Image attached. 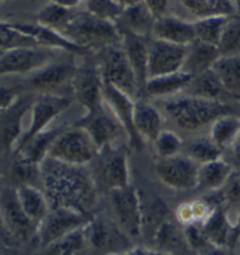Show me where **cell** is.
<instances>
[{"instance_id": "obj_1", "label": "cell", "mask_w": 240, "mask_h": 255, "mask_svg": "<svg viewBox=\"0 0 240 255\" xmlns=\"http://www.w3.org/2000/svg\"><path fill=\"white\" fill-rule=\"evenodd\" d=\"M84 166H73L49 157L40 165L43 192L50 209H69L90 217L96 193L92 178Z\"/></svg>"}, {"instance_id": "obj_2", "label": "cell", "mask_w": 240, "mask_h": 255, "mask_svg": "<svg viewBox=\"0 0 240 255\" xmlns=\"http://www.w3.org/2000/svg\"><path fill=\"white\" fill-rule=\"evenodd\" d=\"M164 112L176 127L192 132L211 126L218 117L231 114V108L221 100L187 95L170 97L165 102Z\"/></svg>"}, {"instance_id": "obj_3", "label": "cell", "mask_w": 240, "mask_h": 255, "mask_svg": "<svg viewBox=\"0 0 240 255\" xmlns=\"http://www.w3.org/2000/svg\"><path fill=\"white\" fill-rule=\"evenodd\" d=\"M61 33L83 49L90 46L103 47L121 43V33L116 23L96 18L87 11L74 14Z\"/></svg>"}, {"instance_id": "obj_4", "label": "cell", "mask_w": 240, "mask_h": 255, "mask_svg": "<svg viewBox=\"0 0 240 255\" xmlns=\"http://www.w3.org/2000/svg\"><path fill=\"white\" fill-rule=\"evenodd\" d=\"M100 151L92 137L81 127L62 130L54 139L48 156L56 162L73 166H86Z\"/></svg>"}, {"instance_id": "obj_5", "label": "cell", "mask_w": 240, "mask_h": 255, "mask_svg": "<svg viewBox=\"0 0 240 255\" xmlns=\"http://www.w3.org/2000/svg\"><path fill=\"white\" fill-rule=\"evenodd\" d=\"M97 68L104 82L114 86L133 99H136L141 94L136 75L121 43L100 49Z\"/></svg>"}, {"instance_id": "obj_6", "label": "cell", "mask_w": 240, "mask_h": 255, "mask_svg": "<svg viewBox=\"0 0 240 255\" xmlns=\"http://www.w3.org/2000/svg\"><path fill=\"white\" fill-rule=\"evenodd\" d=\"M110 203L116 224L129 238H137L143 231V207L137 190L133 186L110 190Z\"/></svg>"}, {"instance_id": "obj_7", "label": "cell", "mask_w": 240, "mask_h": 255, "mask_svg": "<svg viewBox=\"0 0 240 255\" xmlns=\"http://www.w3.org/2000/svg\"><path fill=\"white\" fill-rule=\"evenodd\" d=\"M90 223V217L69 209H50L38 227V236L43 246L48 247Z\"/></svg>"}, {"instance_id": "obj_8", "label": "cell", "mask_w": 240, "mask_h": 255, "mask_svg": "<svg viewBox=\"0 0 240 255\" xmlns=\"http://www.w3.org/2000/svg\"><path fill=\"white\" fill-rule=\"evenodd\" d=\"M199 164L183 153L160 158L155 164V172L165 186L177 191H189L197 187Z\"/></svg>"}, {"instance_id": "obj_9", "label": "cell", "mask_w": 240, "mask_h": 255, "mask_svg": "<svg viewBox=\"0 0 240 255\" xmlns=\"http://www.w3.org/2000/svg\"><path fill=\"white\" fill-rule=\"evenodd\" d=\"M72 101L68 97L56 95L53 93H43L34 101L31 107V123L25 132H22L18 144L15 146V152L29 142L38 133L45 131L50 123L60 114L69 108Z\"/></svg>"}, {"instance_id": "obj_10", "label": "cell", "mask_w": 240, "mask_h": 255, "mask_svg": "<svg viewBox=\"0 0 240 255\" xmlns=\"http://www.w3.org/2000/svg\"><path fill=\"white\" fill-rule=\"evenodd\" d=\"M185 56V46L151 39L149 42L148 80L183 70Z\"/></svg>"}, {"instance_id": "obj_11", "label": "cell", "mask_w": 240, "mask_h": 255, "mask_svg": "<svg viewBox=\"0 0 240 255\" xmlns=\"http://www.w3.org/2000/svg\"><path fill=\"white\" fill-rule=\"evenodd\" d=\"M73 92L77 102L93 113L103 107V80L97 66L82 65L77 67L73 81Z\"/></svg>"}, {"instance_id": "obj_12", "label": "cell", "mask_w": 240, "mask_h": 255, "mask_svg": "<svg viewBox=\"0 0 240 255\" xmlns=\"http://www.w3.org/2000/svg\"><path fill=\"white\" fill-rule=\"evenodd\" d=\"M103 101L127 133L130 145L135 150H141L144 142L138 137L134 126V108L136 100L103 81Z\"/></svg>"}, {"instance_id": "obj_13", "label": "cell", "mask_w": 240, "mask_h": 255, "mask_svg": "<svg viewBox=\"0 0 240 255\" xmlns=\"http://www.w3.org/2000/svg\"><path fill=\"white\" fill-rule=\"evenodd\" d=\"M50 61L52 55L38 46L13 47L0 56V74L36 72Z\"/></svg>"}, {"instance_id": "obj_14", "label": "cell", "mask_w": 240, "mask_h": 255, "mask_svg": "<svg viewBox=\"0 0 240 255\" xmlns=\"http://www.w3.org/2000/svg\"><path fill=\"white\" fill-rule=\"evenodd\" d=\"M111 113V112H110ZM75 126L81 127L89 133L99 151L111 146L114 139L118 135L121 124L115 119L113 114L107 113L103 107L96 112L86 113Z\"/></svg>"}, {"instance_id": "obj_15", "label": "cell", "mask_w": 240, "mask_h": 255, "mask_svg": "<svg viewBox=\"0 0 240 255\" xmlns=\"http://www.w3.org/2000/svg\"><path fill=\"white\" fill-rule=\"evenodd\" d=\"M0 213L5 227L19 239L26 240L31 238L33 233H38V226L22 211L16 199L15 191L2 196L0 203Z\"/></svg>"}, {"instance_id": "obj_16", "label": "cell", "mask_w": 240, "mask_h": 255, "mask_svg": "<svg viewBox=\"0 0 240 255\" xmlns=\"http://www.w3.org/2000/svg\"><path fill=\"white\" fill-rule=\"evenodd\" d=\"M151 35L153 39L185 47L191 45L196 40L194 22L168 14L156 19Z\"/></svg>"}, {"instance_id": "obj_17", "label": "cell", "mask_w": 240, "mask_h": 255, "mask_svg": "<svg viewBox=\"0 0 240 255\" xmlns=\"http://www.w3.org/2000/svg\"><path fill=\"white\" fill-rule=\"evenodd\" d=\"M149 42L150 41L147 36L136 35L128 32L121 33V46L133 67L141 94H143L145 83L148 81Z\"/></svg>"}, {"instance_id": "obj_18", "label": "cell", "mask_w": 240, "mask_h": 255, "mask_svg": "<svg viewBox=\"0 0 240 255\" xmlns=\"http://www.w3.org/2000/svg\"><path fill=\"white\" fill-rule=\"evenodd\" d=\"M104 152L101 164V176L110 190L130 185V171L127 153L122 150L108 146L101 150Z\"/></svg>"}, {"instance_id": "obj_19", "label": "cell", "mask_w": 240, "mask_h": 255, "mask_svg": "<svg viewBox=\"0 0 240 255\" xmlns=\"http://www.w3.org/2000/svg\"><path fill=\"white\" fill-rule=\"evenodd\" d=\"M89 237L92 244L99 250L107 251L109 255L123 253L129 251L128 247L129 241L126 233L121 230L118 225H113L106 221H94L90 220Z\"/></svg>"}, {"instance_id": "obj_20", "label": "cell", "mask_w": 240, "mask_h": 255, "mask_svg": "<svg viewBox=\"0 0 240 255\" xmlns=\"http://www.w3.org/2000/svg\"><path fill=\"white\" fill-rule=\"evenodd\" d=\"M13 28L34 40L39 46H47L52 48L67 50L70 53H83L82 47L70 41L61 32L40 25V23H12Z\"/></svg>"}, {"instance_id": "obj_21", "label": "cell", "mask_w": 240, "mask_h": 255, "mask_svg": "<svg viewBox=\"0 0 240 255\" xmlns=\"http://www.w3.org/2000/svg\"><path fill=\"white\" fill-rule=\"evenodd\" d=\"M134 126L137 135L145 142L154 143L163 131V116L160 110L143 100L135 101Z\"/></svg>"}, {"instance_id": "obj_22", "label": "cell", "mask_w": 240, "mask_h": 255, "mask_svg": "<svg viewBox=\"0 0 240 255\" xmlns=\"http://www.w3.org/2000/svg\"><path fill=\"white\" fill-rule=\"evenodd\" d=\"M192 79L194 76L184 70L149 79L145 83L143 94L149 97H154V99L174 97L178 93L187 90Z\"/></svg>"}, {"instance_id": "obj_23", "label": "cell", "mask_w": 240, "mask_h": 255, "mask_svg": "<svg viewBox=\"0 0 240 255\" xmlns=\"http://www.w3.org/2000/svg\"><path fill=\"white\" fill-rule=\"evenodd\" d=\"M15 196L26 216L39 227L50 210L43 190L36 189L31 184H21L16 187Z\"/></svg>"}, {"instance_id": "obj_24", "label": "cell", "mask_w": 240, "mask_h": 255, "mask_svg": "<svg viewBox=\"0 0 240 255\" xmlns=\"http://www.w3.org/2000/svg\"><path fill=\"white\" fill-rule=\"evenodd\" d=\"M232 173L233 165L223 158L201 164L198 169L196 190L202 192L217 191L228 183V180L232 177Z\"/></svg>"}, {"instance_id": "obj_25", "label": "cell", "mask_w": 240, "mask_h": 255, "mask_svg": "<svg viewBox=\"0 0 240 255\" xmlns=\"http://www.w3.org/2000/svg\"><path fill=\"white\" fill-rule=\"evenodd\" d=\"M77 67L65 62L47 63L42 68L36 70L32 79V86L38 89L52 90L61 87L67 82H72Z\"/></svg>"}, {"instance_id": "obj_26", "label": "cell", "mask_w": 240, "mask_h": 255, "mask_svg": "<svg viewBox=\"0 0 240 255\" xmlns=\"http://www.w3.org/2000/svg\"><path fill=\"white\" fill-rule=\"evenodd\" d=\"M219 56L221 54L217 47L195 40L191 45L187 47L183 70L192 76L199 75L211 69Z\"/></svg>"}, {"instance_id": "obj_27", "label": "cell", "mask_w": 240, "mask_h": 255, "mask_svg": "<svg viewBox=\"0 0 240 255\" xmlns=\"http://www.w3.org/2000/svg\"><path fill=\"white\" fill-rule=\"evenodd\" d=\"M155 21V16L151 14L144 2L141 1L140 4L124 8L116 23L121 22L122 32L148 38V35L153 33Z\"/></svg>"}, {"instance_id": "obj_28", "label": "cell", "mask_w": 240, "mask_h": 255, "mask_svg": "<svg viewBox=\"0 0 240 255\" xmlns=\"http://www.w3.org/2000/svg\"><path fill=\"white\" fill-rule=\"evenodd\" d=\"M61 131L62 130L60 129H46L45 131L38 133L29 142H27L21 149L16 151V156L21 157L33 165L40 167L41 163L48 156L49 149L54 139Z\"/></svg>"}, {"instance_id": "obj_29", "label": "cell", "mask_w": 240, "mask_h": 255, "mask_svg": "<svg viewBox=\"0 0 240 255\" xmlns=\"http://www.w3.org/2000/svg\"><path fill=\"white\" fill-rule=\"evenodd\" d=\"M211 69L225 92L231 93L235 97L240 96V54L219 56Z\"/></svg>"}, {"instance_id": "obj_30", "label": "cell", "mask_w": 240, "mask_h": 255, "mask_svg": "<svg viewBox=\"0 0 240 255\" xmlns=\"http://www.w3.org/2000/svg\"><path fill=\"white\" fill-rule=\"evenodd\" d=\"M26 108L18 107V103L7 112L0 113V146L12 149L16 146L21 137V122Z\"/></svg>"}, {"instance_id": "obj_31", "label": "cell", "mask_w": 240, "mask_h": 255, "mask_svg": "<svg viewBox=\"0 0 240 255\" xmlns=\"http://www.w3.org/2000/svg\"><path fill=\"white\" fill-rule=\"evenodd\" d=\"M181 4L197 19L209 16H230L236 13L233 0H181Z\"/></svg>"}, {"instance_id": "obj_32", "label": "cell", "mask_w": 240, "mask_h": 255, "mask_svg": "<svg viewBox=\"0 0 240 255\" xmlns=\"http://www.w3.org/2000/svg\"><path fill=\"white\" fill-rule=\"evenodd\" d=\"M240 132V117L226 114L218 117L210 126L209 137L221 149L230 147Z\"/></svg>"}, {"instance_id": "obj_33", "label": "cell", "mask_w": 240, "mask_h": 255, "mask_svg": "<svg viewBox=\"0 0 240 255\" xmlns=\"http://www.w3.org/2000/svg\"><path fill=\"white\" fill-rule=\"evenodd\" d=\"M187 90L190 92L188 95L205 97L210 100H219L222 93L225 92L224 87L212 69L194 76Z\"/></svg>"}, {"instance_id": "obj_34", "label": "cell", "mask_w": 240, "mask_h": 255, "mask_svg": "<svg viewBox=\"0 0 240 255\" xmlns=\"http://www.w3.org/2000/svg\"><path fill=\"white\" fill-rule=\"evenodd\" d=\"M221 56L240 54V15L235 14L226 18L221 39L218 42Z\"/></svg>"}, {"instance_id": "obj_35", "label": "cell", "mask_w": 240, "mask_h": 255, "mask_svg": "<svg viewBox=\"0 0 240 255\" xmlns=\"http://www.w3.org/2000/svg\"><path fill=\"white\" fill-rule=\"evenodd\" d=\"M226 18L228 16H209L196 20L194 21L196 40L217 47Z\"/></svg>"}, {"instance_id": "obj_36", "label": "cell", "mask_w": 240, "mask_h": 255, "mask_svg": "<svg viewBox=\"0 0 240 255\" xmlns=\"http://www.w3.org/2000/svg\"><path fill=\"white\" fill-rule=\"evenodd\" d=\"M72 11L73 9L63 8L50 1L36 13V22L61 32L62 28L73 18L74 13Z\"/></svg>"}, {"instance_id": "obj_37", "label": "cell", "mask_w": 240, "mask_h": 255, "mask_svg": "<svg viewBox=\"0 0 240 255\" xmlns=\"http://www.w3.org/2000/svg\"><path fill=\"white\" fill-rule=\"evenodd\" d=\"M222 153L223 149H221L210 137H206V138L194 140L188 147L187 155L201 165V164L222 158Z\"/></svg>"}, {"instance_id": "obj_38", "label": "cell", "mask_w": 240, "mask_h": 255, "mask_svg": "<svg viewBox=\"0 0 240 255\" xmlns=\"http://www.w3.org/2000/svg\"><path fill=\"white\" fill-rule=\"evenodd\" d=\"M84 6L92 15L115 23L124 9L116 0H84Z\"/></svg>"}, {"instance_id": "obj_39", "label": "cell", "mask_w": 240, "mask_h": 255, "mask_svg": "<svg viewBox=\"0 0 240 255\" xmlns=\"http://www.w3.org/2000/svg\"><path fill=\"white\" fill-rule=\"evenodd\" d=\"M155 149L160 158H168L182 153L183 140L171 130H163L154 142Z\"/></svg>"}, {"instance_id": "obj_40", "label": "cell", "mask_w": 240, "mask_h": 255, "mask_svg": "<svg viewBox=\"0 0 240 255\" xmlns=\"http://www.w3.org/2000/svg\"><path fill=\"white\" fill-rule=\"evenodd\" d=\"M211 216L209 212V206L205 203L184 204L179 207L178 218L184 224H195L197 221H205Z\"/></svg>"}, {"instance_id": "obj_41", "label": "cell", "mask_w": 240, "mask_h": 255, "mask_svg": "<svg viewBox=\"0 0 240 255\" xmlns=\"http://www.w3.org/2000/svg\"><path fill=\"white\" fill-rule=\"evenodd\" d=\"M18 103V95L15 90L1 87L0 88V113L7 112Z\"/></svg>"}, {"instance_id": "obj_42", "label": "cell", "mask_w": 240, "mask_h": 255, "mask_svg": "<svg viewBox=\"0 0 240 255\" xmlns=\"http://www.w3.org/2000/svg\"><path fill=\"white\" fill-rule=\"evenodd\" d=\"M142 1L149 8L151 14L155 16V19H158L167 14L169 0H142Z\"/></svg>"}, {"instance_id": "obj_43", "label": "cell", "mask_w": 240, "mask_h": 255, "mask_svg": "<svg viewBox=\"0 0 240 255\" xmlns=\"http://www.w3.org/2000/svg\"><path fill=\"white\" fill-rule=\"evenodd\" d=\"M113 255H170L168 253H164V252L161 251H154V250H143V248H140V250H130L123 252V253L118 254H113Z\"/></svg>"}, {"instance_id": "obj_44", "label": "cell", "mask_w": 240, "mask_h": 255, "mask_svg": "<svg viewBox=\"0 0 240 255\" xmlns=\"http://www.w3.org/2000/svg\"><path fill=\"white\" fill-rule=\"evenodd\" d=\"M230 149H231L233 162H235L237 166L240 167V132L237 136L235 142L232 143V145L230 146Z\"/></svg>"}, {"instance_id": "obj_45", "label": "cell", "mask_w": 240, "mask_h": 255, "mask_svg": "<svg viewBox=\"0 0 240 255\" xmlns=\"http://www.w3.org/2000/svg\"><path fill=\"white\" fill-rule=\"evenodd\" d=\"M50 1L67 9H74L79 7L81 4H84V0H50Z\"/></svg>"}, {"instance_id": "obj_46", "label": "cell", "mask_w": 240, "mask_h": 255, "mask_svg": "<svg viewBox=\"0 0 240 255\" xmlns=\"http://www.w3.org/2000/svg\"><path fill=\"white\" fill-rule=\"evenodd\" d=\"M116 1L122 6L123 8H127V7H130V6H134L136 4H140L142 0H116Z\"/></svg>"}, {"instance_id": "obj_47", "label": "cell", "mask_w": 240, "mask_h": 255, "mask_svg": "<svg viewBox=\"0 0 240 255\" xmlns=\"http://www.w3.org/2000/svg\"><path fill=\"white\" fill-rule=\"evenodd\" d=\"M233 2H235L236 6V13L240 15V0H233Z\"/></svg>"}, {"instance_id": "obj_48", "label": "cell", "mask_w": 240, "mask_h": 255, "mask_svg": "<svg viewBox=\"0 0 240 255\" xmlns=\"http://www.w3.org/2000/svg\"><path fill=\"white\" fill-rule=\"evenodd\" d=\"M1 227H5V224H4V220H2L1 213H0V230H1Z\"/></svg>"}, {"instance_id": "obj_49", "label": "cell", "mask_w": 240, "mask_h": 255, "mask_svg": "<svg viewBox=\"0 0 240 255\" xmlns=\"http://www.w3.org/2000/svg\"><path fill=\"white\" fill-rule=\"evenodd\" d=\"M236 99L238 100V101H240V96H236Z\"/></svg>"}, {"instance_id": "obj_50", "label": "cell", "mask_w": 240, "mask_h": 255, "mask_svg": "<svg viewBox=\"0 0 240 255\" xmlns=\"http://www.w3.org/2000/svg\"><path fill=\"white\" fill-rule=\"evenodd\" d=\"M0 1H1V0H0Z\"/></svg>"}]
</instances>
